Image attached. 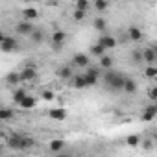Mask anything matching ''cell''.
I'll list each match as a JSON object with an SVG mask.
<instances>
[{
	"label": "cell",
	"instance_id": "6da1fadb",
	"mask_svg": "<svg viewBox=\"0 0 157 157\" xmlns=\"http://www.w3.org/2000/svg\"><path fill=\"white\" fill-rule=\"evenodd\" d=\"M104 83L111 89V91H124V83H126V76L122 72H113V70H105L104 72Z\"/></svg>",
	"mask_w": 157,
	"mask_h": 157
},
{
	"label": "cell",
	"instance_id": "7a4b0ae2",
	"mask_svg": "<svg viewBox=\"0 0 157 157\" xmlns=\"http://www.w3.org/2000/svg\"><path fill=\"white\" fill-rule=\"evenodd\" d=\"M19 43L15 41V37H10V35H0V48L2 52H13L17 50Z\"/></svg>",
	"mask_w": 157,
	"mask_h": 157
},
{
	"label": "cell",
	"instance_id": "3957f363",
	"mask_svg": "<svg viewBox=\"0 0 157 157\" xmlns=\"http://www.w3.org/2000/svg\"><path fill=\"white\" fill-rule=\"evenodd\" d=\"M72 65L74 67H82V68H89L91 67V59L87 54H76L72 57Z\"/></svg>",
	"mask_w": 157,
	"mask_h": 157
},
{
	"label": "cell",
	"instance_id": "277c9868",
	"mask_svg": "<svg viewBox=\"0 0 157 157\" xmlns=\"http://www.w3.org/2000/svg\"><path fill=\"white\" fill-rule=\"evenodd\" d=\"M8 144H10L11 148H15V150H22V146H24V135L13 133V135L10 137V140H8Z\"/></svg>",
	"mask_w": 157,
	"mask_h": 157
},
{
	"label": "cell",
	"instance_id": "5b68a950",
	"mask_svg": "<svg viewBox=\"0 0 157 157\" xmlns=\"http://www.w3.org/2000/svg\"><path fill=\"white\" fill-rule=\"evenodd\" d=\"M56 74H57V78H61V80H72V78H74V70H72L70 65H65V67L57 68Z\"/></svg>",
	"mask_w": 157,
	"mask_h": 157
},
{
	"label": "cell",
	"instance_id": "8992f818",
	"mask_svg": "<svg viewBox=\"0 0 157 157\" xmlns=\"http://www.w3.org/2000/svg\"><path fill=\"white\" fill-rule=\"evenodd\" d=\"M35 28H33V24L32 22H28V21H22V22H19L17 24V32L21 33V35H32V32H33Z\"/></svg>",
	"mask_w": 157,
	"mask_h": 157
},
{
	"label": "cell",
	"instance_id": "52a82bcc",
	"mask_svg": "<svg viewBox=\"0 0 157 157\" xmlns=\"http://www.w3.org/2000/svg\"><path fill=\"white\" fill-rule=\"evenodd\" d=\"M72 85H74V89H85L87 87V80H85V74H74V78H72Z\"/></svg>",
	"mask_w": 157,
	"mask_h": 157
},
{
	"label": "cell",
	"instance_id": "ba28073f",
	"mask_svg": "<svg viewBox=\"0 0 157 157\" xmlns=\"http://www.w3.org/2000/svg\"><path fill=\"white\" fill-rule=\"evenodd\" d=\"M157 117V104H150L146 109H144V113H142V120H153Z\"/></svg>",
	"mask_w": 157,
	"mask_h": 157
},
{
	"label": "cell",
	"instance_id": "9c48e42d",
	"mask_svg": "<svg viewBox=\"0 0 157 157\" xmlns=\"http://www.w3.org/2000/svg\"><path fill=\"white\" fill-rule=\"evenodd\" d=\"M98 43H100L105 50H107V48H115V46H117V39H115L113 35H102Z\"/></svg>",
	"mask_w": 157,
	"mask_h": 157
},
{
	"label": "cell",
	"instance_id": "30bf717a",
	"mask_svg": "<svg viewBox=\"0 0 157 157\" xmlns=\"http://www.w3.org/2000/svg\"><path fill=\"white\" fill-rule=\"evenodd\" d=\"M35 76H37L35 68H33V67H26V68L21 72V80H22V82H32Z\"/></svg>",
	"mask_w": 157,
	"mask_h": 157
},
{
	"label": "cell",
	"instance_id": "8fae6325",
	"mask_svg": "<svg viewBox=\"0 0 157 157\" xmlns=\"http://www.w3.org/2000/svg\"><path fill=\"white\" fill-rule=\"evenodd\" d=\"M48 117L54 118V120H65V118H67V111L61 109V107H56V109H50Z\"/></svg>",
	"mask_w": 157,
	"mask_h": 157
},
{
	"label": "cell",
	"instance_id": "7c38bea8",
	"mask_svg": "<svg viewBox=\"0 0 157 157\" xmlns=\"http://www.w3.org/2000/svg\"><path fill=\"white\" fill-rule=\"evenodd\" d=\"M65 39H67V33H65L63 30H56V32L52 33V44H63Z\"/></svg>",
	"mask_w": 157,
	"mask_h": 157
},
{
	"label": "cell",
	"instance_id": "4fadbf2b",
	"mask_svg": "<svg viewBox=\"0 0 157 157\" xmlns=\"http://www.w3.org/2000/svg\"><path fill=\"white\" fill-rule=\"evenodd\" d=\"M142 57H144V61H146L148 65H151L153 61H157V54H155L153 48H146V50H142Z\"/></svg>",
	"mask_w": 157,
	"mask_h": 157
},
{
	"label": "cell",
	"instance_id": "5bb4252c",
	"mask_svg": "<svg viewBox=\"0 0 157 157\" xmlns=\"http://www.w3.org/2000/svg\"><path fill=\"white\" fill-rule=\"evenodd\" d=\"M37 10L35 8H26V10H22V17H24V21H28V22H32L33 19H37Z\"/></svg>",
	"mask_w": 157,
	"mask_h": 157
},
{
	"label": "cell",
	"instance_id": "9a60e30c",
	"mask_svg": "<svg viewBox=\"0 0 157 157\" xmlns=\"http://www.w3.org/2000/svg\"><path fill=\"white\" fill-rule=\"evenodd\" d=\"M30 39H32V43H35V44H41L43 41H44V32L43 30H33L32 32V35H30Z\"/></svg>",
	"mask_w": 157,
	"mask_h": 157
},
{
	"label": "cell",
	"instance_id": "2e32d148",
	"mask_svg": "<svg viewBox=\"0 0 157 157\" xmlns=\"http://www.w3.org/2000/svg\"><path fill=\"white\" fill-rule=\"evenodd\" d=\"M128 35H129L131 41H140V39H142V32H140V28H137V26H131V28L128 30Z\"/></svg>",
	"mask_w": 157,
	"mask_h": 157
},
{
	"label": "cell",
	"instance_id": "e0dca14e",
	"mask_svg": "<svg viewBox=\"0 0 157 157\" xmlns=\"http://www.w3.org/2000/svg\"><path fill=\"white\" fill-rule=\"evenodd\" d=\"M28 94H26V91L24 89H17L15 93H13V102L17 104V105H21L22 102H24V98H26Z\"/></svg>",
	"mask_w": 157,
	"mask_h": 157
},
{
	"label": "cell",
	"instance_id": "ac0fdd59",
	"mask_svg": "<svg viewBox=\"0 0 157 157\" xmlns=\"http://www.w3.org/2000/svg\"><path fill=\"white\" fill-rule=\"evenodd\" d=\"M48 148H50L52 151H56V153H59V151H61V150L65 148V142H63L61 139H54V140H52V142L48 144Z\"/></svg>",
	"mask_w": 157,
	"mask_h": 157
},
{
	"label": "cell",
	"instance_id": "d6986e66",
	"mask_svg": "<svg viewBox=\"0 0 157 157\" xmlns=\"http://www.w3.org/2000/svg\"><path fill=\"white\" fill-rule=\"evenodd\" d=\"M135 91H137V82H133V80H129V78H126V83H124V93L133 94Z\"/></svg>",
	"mask_w": 157,
	"mask_h": 157
},
{
	"label": "cell",
	"instance_id": "ffe728a7",
	"mask_svg": "<svg viewBox=\"0 0 157 157\" xmlns=\"http://www.w3.org/2000/svg\"><path fill=\"white\" fill-rule=\"evenodd\" d=\"M93 26H94V30L104 32V30L107 28V21H105L104 17H96V19H94V22H93Z\"/></svg>",
	"mask_w": 157,
	"mask_h": 157
},
{
	"label": "cell",
	"instance_id": "44dd1931",
	"mask_svg": "<svg viewBox=\"0 0 157 157\" xmlns=\"http://www.w3.org/2000/svg\"><path fill=\"white\" fill-rule=\"evenodd\" d=\"M91 54H93V56H96V57H100V59H102V57H104V56H105V48H104V46H102V44H100V43H98V44H93V48H91Z\"/></svg>",
	"mask_w": 157,
	"mask_h": 157
},
{
	"label": "cell",
	"instance_id": "7402d4cb",
	"mask_svg": "<svg viewBox=\"0 0 157 157\" xmlns=\"http://www.w3.org/2000/svg\"><path fill=\"white\" fill-rule=\"evenodd\" d=\"M6 82H8L10 85H17L19 82H22V80H21V72H19V74H17V72L8 74V76H6Z\"/></svg>",
	"mask_w": 157,
	"mask_h": 157
},
{
	"label": "cell",
	"instance_id": "603a6c76",
	"mask_svg": "<svg viewBox=\"0 0 157 157\" xmlns=\"http://www.w3.org/2000/svg\"><path fill=\"white\" fill-rule=\"evenodd\" d=\"M35 104H37V100H35L33 96H26V98H24V102L21 104V107H22V109H33V107H35Z\"/></svg>",
	"mask_w": 157,
	"mask_h": 157
},
{
	"label": "cell",
	"instance_id": "cb8c5ba5",
	"mask_svg": "<svg viewBox=\"0 0 157 157\" xmlns=\"http://www.w3.org/2000/svg\"><path fill=\"white\" fill-rule=\"evenodd\" d=\"M100 67H102L104 70H109V68L113 67V57H109V56H104V57L100 59Z\"/></svg>",
	"mask_w": 157,
	"mask_h": 157
},
{
	"label": "cell",
	"instance_id": "d4e9b609",
	"mask_svg": "<svg viewBox=\"0 0 157 157\" xmlns=\"http://www.w3.org/2000/svg\"><path fill=\"white\" fill-rule=\"evenodd\" d=\"M89 8H91V4H89V0H78L76 2V8L74 10H80V11H89Z\"/></svg>",
	"mask_w": 157,
	"mask_h": 157
},
{
	"label": "cell",
	"instance_id": "484cf974",
	"mask_svg": "<svg viewBox=\"0 0 157 157\" xmlns=\"http://www.w3.org/2000/svg\"><path fill=\"white\" fill-rule=\"evenodd\" d=\"M139 142H140V139H139L137 135H129V137L126 139V144H128L129 148H137V146H139Z\"/></svg>",
	"mask_w": 157,
	"mask_h": 157
},
{
	"label": "cell",
	"instance_id": "4316f807",
	"mask_svg": "<svg viewBox=\"0 0 157 157\" xmlns=\"http://www.w3.org/2000/svg\"><path fill=\"white\" fill-rule=\"evenodd\" d=\"M0 118H2V120H10V118H13V111L8 109V107H2V109H0Z\"/></svg>",
	"mask_w": 157,
	"mask_h": 157
},
{
	"label": "cell",
	"instance_id": "83f0119b",
	"mask_svg": "<svg viewBox=\"0 0 157 157\" xmlns=\"http://www.w3.org/2000/svg\"><path fill=\"white\" fill-rule=\"evenodd\" d=\"M85 74H87V76H93V78H98V80H100V76H102L100 68H96V67H89Z\"/></svg>",
	"mask_w": 157,
	"mask_h": 157
},
{
	"label": "cell",
	"instance_id": "f1b7e54d",
	"mask_svg": "<svg viewBox=\"0 0 157 157\" xmlns=\"http://www.w3.org/2000/svg\"><path fill=\"white\" fill-rule=\"evenodd\" d=\"M94 8H96L98 11H105V10L109 8V2H105V0H96V2H94Z\"/></svg>",
	"mask_w": 157,
	"mask_h": 157
},
{
	"label": "cell",
	"instance_id": "f546056e",
	"mask_svg": "<svg viewBox=\"0 0 157 157\" xmlns=\"http://www.w3.org/2000/svg\"><path fill=\"white\" fill-rule=\"evenodd\" d=\"M148 78H151V80H155L157 78V67H151V65H148V68H146V72H144Z\"/></svg>",
	"mask_w": 157,
	"mask_h": 157
},
{
	"label": "cell",
	"instance_id": "4dcf8cb0",
	"mask_svg": "<svg viewBox=\"0 0 157 157\" xmlns=\"http://www.w3.org/2000/svg\"><path fill=\"white\" fill-rule=\"evenodd\" d=\"M85 15H87L85 11H80V10H74V15H72V17H74V21H83V19H85Z\"/></svg>",
	"mask_w": 157,
	"mask_h": 157
},
{
	"label": "cell",
	"instance_id": "1f68e13d",
	"mask_svg": "<svg viewBox=\"0 0 157 157\" xmlns=\"http://www.w3.org/2000/svg\"><path fill=\"white\" fill-rule=\"evenodd\" d=\"M85 80H87V87H93V85L98 83V78H93V76H87V74H85Z\"/></svg>",
	"mask_w": 157,
	"mask_h": 157
},
{
	"label": "cell",
	"instance_id": "d6a6232c",
	"mask_svg": "<svg viewBox=\"0 0 157 157\" xmlns=\"http://www.w3.org/2000/svg\"><path fill=\"white\" fill-rule=\"evenodd\" d=\"M131 59H133L135 63H140V61H144V57H142V52H133V54H131Z\"/></svg>",
	"mask_w": 157,
	"mask_h": 157
},
{
	"label": "cell",
	"instance_id": "836d02e7",
	"mask_svg": "<svg viewBox=\"0 0 157 157\" xmlns=\"http://www.w3.org/2000/svg\"><path fill=\"white\" fill-rule=\"evenodd\" d=\"M43 100H46V102H50V100H54V93L52 91H43Z\"/></svg>",
	"mask_w": 157,
	"mask_h": 157
},
{
	"label": "cell",
	"instance_id": "e575fe53",
	"mask_svg": "<svg viewBox=\"0 0 157 157\" xmlns=\"http://www.w3.org/2000/svg\"><path fill=\"white\" fill-rule=\"evenodd\" d=\"M148 96H150V100H155L157 102V87H151L150 93H148Z\"/></svg>",
	"mask_w": 157,
	"mask_h": 157
},
{
	"label": "cell",
	"instance_id": "d590c367",
	"mask_svg": "<svg viewBox=\"0 0 157 157\" xmlns=\"http://www.w3.org/2000/svg\"><path fill=\"white\" fill-rule=\"evenodd\" d=\"M142 148H144V150H151V148H153V142H151V140H148V139H146V140H144V142H142Z\"/></svg>",
	"mask_w": 157,
	"mask_h": 157
},
{
	"label": "cell",
	"instance_id": "8d00e7d4",
	"mask_svg": "<svg viewBox=\"0 0 157 157\" xmlns=\"http://www.w3.org/2000/svg\"><path fill=\"white\" fill-rule=\"evenodd\" d=\"M57 157H70V155H63V153H59V155H57Z\"/></svg>",
	"mask_w": 157,
	"mask_h": 157
},
{
	"label": "cell",
	"instance_id": "74e56055",
	"mask_svg": "<svg viewBox=\"0 0 157 157\" xmlns=\"http://www.w3.org/2000/svg\"><path fill=\"white\" fill-rule=\"evenodd\" d=\"M153 50H155V54H157V44H155V46H153Z\"/></svg>",
	"mask_w": 157,
	"mask_h": 157
},
{
	"label": "cell",
	"instance_id": "f35d334b",
	"mask_svg": "<svg viewBox=\"0 0 157 157\" xmlns=\"http://www.w3.org/2000/svg\"><path fill=\"white\" fill-rule=\"evenodd\" d=\"M11 157H13V155H11Z\"/></svg>",
	"mask_w": 157,
	"mask_h": 157
}]
</instances>
